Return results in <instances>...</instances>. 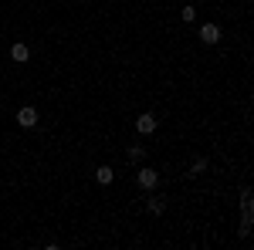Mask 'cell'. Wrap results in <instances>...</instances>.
Returning <instances> with one entry per match:
<instances>
[{
  "label": "cell",
  "instance_id": "8992f818",
  "mask_svg": "<svg viewBox=\"0 0 254 250\" xmlns=\"http://www.w3.org/2000/svg\"><path fill=\"white\" fill-rule=\"evenodd\" d=\"M146 210L153 213V216H163V210H166V200H163V196H149V203H146Z\"/></svg>",
  "mask_w": 254,
  "mask_h": 250
},
{
  "label": "cell",
  "instance_id": "277c9868",
  "mask_svg": "<svg viewBox=\"0 0 254 250\" xmlns=\"http://www.w3.org/2000/svg\"><path fill=\"white\" fill-rule=\"evenodd\" d=\"M17 125H20V129H34V125H38V112H34L31 105L20 108V112H17Z\"/></svg>",
  "mask_w": 254,
  "mask_h": 250
},
{
  "label": "cell",
  "instance_id": "ba28073f",
  "mask_svg": "<svg viewBox=\"0 0 254 250\" xmlns=\"http://www.w3.org/2000/svg\"><path fill=\"white\" fill-rule=\"evenodd\" d=\"M95 179H98V183H102V186H109V183L116 179V169H112V166H98Z\"/></svg>",
  "mask_w": 254,
  "mask_h": 250
},
{
  "label": "cell",
  "instance_id": "3957f363",
  "mask_svg": "<svg viewBox=\"0 0 254 250\" xmlns=\"http://www.w3.org/2000/svg\"><path fill=\"white\" fill-rule=\"evenodd\" d=\"M136 183L142 186V190H156V186H159V173H156V169H139Z\"/></svg>",
  "mask_w": 254,
  "mask_h": 250
},
{
  "label": "cell",
  "instance_id": "6da1fadb",
  "mask_svg": "<svg viewBox=\"0 0 254 250\" xmlns=\"http://www.w3.org/2000/svg\"><path fill=\"white\" fill-rule=\"evenodd\" d=\"M241 213H244V216H241V237L248 240V237H251V227H254V196H251L248 186L241 190Z\"/></svg>",
  "mask_w": 254,
  "mask_h": 250
},
{
  "label": "cell",
  "instance_id": "30bf717a",
  "mask_svg": "<svg viewBox=\"0 0 254 250\" xmlns=\"http://www.w3.org/2000/svg\"><path fill=\"white\" fill-rule=\"evenodd\" d=\"M142 155H146L142 146H129V159H132V162H142Z\"/></svg>",
  "mask_w": 254,
  "mask_h": 250
},
{
  "label": "cell",
  "instance_id": "8fae6325",
  "mask_svg": "<svg viewBox=\"0 0 254 250\" xmlns=\"http://www.w3.org/2000/svg\"><path fill=\"white\" fill-rule=\"evenodd\" d=\"M200 173H207V159H196L190 166V176H200Z\"/></svg>",
  "mask_w": 254,
  "mask_h": 250
},
{
  "label": "cell",
  "instance_id": "9c48e42d",
  "mask_svg": "<svg viewBox=\"0 0 254 250\" xmlns=\"http://www.w3.org/2000/svg\"><path fill=\"white\" fill-rule=\"evenodd\" d=\"M180 17L187 20V24H193V20H196V7H190V3H187V7L180 10Z\"/></svg>",
  "mask_w": 254,
  "mask_h": 250
},
{
  "label": "cell",
  "instance_id": "52a82bcc",
  "mask_svg": "<svg viewBox=\"0 0 254 250\" xmlns=\"http://www.w3.org/2000/svg\"><path fill=\"white\" fill-rule=\"evenodd\" d=\"M10 58L17 61V64H24V61L31 58V51H27V44H20V41H17V44L10 48Z\"/></svg>",
  "mask_w": 254,
  "mask_h": 250
},
{
  "label": "cell",
  "instance_id": "5b68a950",
  "mask_svg": "<svg viewBox=\"0 0 254 250\" xmlns=\"http://www.w3.org/2000/svg\"><path fill=\"white\" fill-rule=\"evenodd\" d=\"M200 41H203V44H217V41H220V27H217V24H203V27H200Z\"/></svg>",
  "mask_w": 254,
  "mask_h": 250
},
{
  "label": "cell",
  "instance_id": "7a4b0ae2",
  "mask_svg": "<svg viewBox=\"0 0 254 250\" xmlns=\"http://www.w3.org/2000/svg\"><path fill=\"white\" fill-rule=\"evenodd\" d=\"M159 129V118L153 115V112H146V115H139L136 118V132H142V135H153Z\"/></svg>",
  "mask_w": 254,
  "mask_h": 250
}]
</instances>
